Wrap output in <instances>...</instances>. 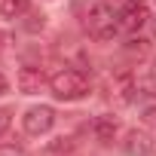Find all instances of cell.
Here are the masks:
<instances>
[{"instance_id":"6da1fadb","label":"cell","mask_w":156,"mask_h":156,"mask_svg":"<svg viewBox=\"0 0 156 156\" xmlns=\"http://www.w3.org/2000/svg\"><path fill=\"white\" fill-rule=\"evenodd\" d=\"M49 89L58 101H80L89 95V80L83 70H73V67H64L58 73L49 76Z\"/></svg>"},{"instance_id":"7a4b0ae2","label":"cell","mask_w":156,"mask_h":156,"mask_svg":"<svg viewBox=\"0 0 156 156\" xmlns=\"http://www.w3.org/2000/svg\"><path fill=\"white\" fill-rule=\"evenodd\" d=\"M83 25H86L89 37H95V40H113L116 31H119V12H113V6L101 0V3L89 6V12L83 16Z\"/></svg>"},{"instance_id":"3957f363","label":"cell","mask_w":156,"mask_h":156,"mask_svg":"<svg viewBox=\"0 0 156 156\" xmlns=\"http://www.w3.org/2000/svg\"><path fill=\"white\" fill-rule=\"evenodd\" d=\"M22 126H25L28 135H46V132H52V126H55V110H52L49 104H34V107L25 110Z\"/></svg>"},{"instance_id":"277c9868","label":"cell","mask_w":156,"mask_h":156,"mask_svg":"<svg viewBox=\"0 0 156 156\" xmlns=\"http://www.w3.org/2000/svg\"><path fill=\"white\" fill-rule=\"evenodd\" d=\"M147 19H150V12H147L144 0H126L122 9H119V28L122 31H138L147 25Z\"/></svg>"},{"instance_id":"5b68a950","label":"cell","mask_w":156,"mask_h":156,"mask_svg":"<svg viewBox=\"0 0 156 156\" xmlns=\"http://www.w3.org/2000/svg\"><path fill=\"white\" fill-rule=\"evenodd\" d=\"M153 138L144 132V129H132L126 132V141H122V153L126 156H150L153 153Z\"/></svg>"},{"instance_id":"8992f818","label":"cell","mask_w":156,"mask_h":156,"mask_svg":"<svg viewBox=\"0 0 156 156\" xmlns=\"http://www.w3.org/2000/svg\"><path fill=\"white\" fill-rule=\"evenodd\" d=\"M16 83H19V92L22 95H37L49 80H46V73L40 67H22L19 76H16Z\"/></svg>"},{"instance_id":"52a82bcc","label":"cell","mask_w":156,"mask_h":156,"mask_svg":"<svg viewBox=\"0 0 156 156\" xmlns=\"http://www.w3.org/2000/svg\"><path fill=\"white\" fill-rule=\"evenodd\" d=\"M116 132H119V122H116V116H95V122H92V135H95L98 141L110 144V141L116 138Z\"/></svg>"},{"instance_id":"ba28073f","label":"cell","mask_w":156,"mask_h":156,"mask_svg":"<svg viewBox=\"0 0 156 156\" xmlns=\"http://www.w3.org/2000/svg\"><path fill=\"white\" fill-rule=\"evenodd\" d=\"M31 9V0H0V16L3 19H19Z\"/></svg>"},{"instance_id":"9c48e42d","label":"cell","mask_w":156,"mask_h":156,"mask_svg":"<svg viewBox=\"0 0 156 156\" xmlns=\"http://www.w3.org/2000/svg\"><path fill=\"white\" fill-rule=\"evenodd\" d=\"M132 92H135L132 76H129V73L116 76V83H113V95H116V101H119V104H129V101H132Z\"/></svg>"},{"instance_id":"30bf717a","label":"cell","mask_w":156,"mask_h":156,"mask_svg":"<svg viewBox=\"0 0 156 156\" xmlns=\"http://www.w3.org/2000/svg\"><path fill=\"white\" fill-rule=\"evenodd\" d=\"M0 156H28L22 147H16V144H3L0 147Z\"/></svg>"},{"instance_id":"8fae6325","label":"cell","mask_w":156,"mask_h":156,"mask_svg":"<svg viewBox=\"0 0 156 156\" xmlns=\"http://www.w3.org/2000/svg\"><path fill=\"white\" fill-rule=\"evenodd\" d=\"M9 129V110H3V107H0V135H3Z\"/></svg>"},{"instance_id":"7c38bea8","label":"cell","mask_w":156,"mask_h":156,"mask_svg":"<svg viewBox=\"0 0 156 156\" xmlns=\"http://www.w3.org/2000/svg\"><path fill=\"white\" fill-rule=\"evenodd\" d=\"M144 119L156 126V107H144Z\"/></svg>"},{"instance_id":"4fadbf2b","label":"cell","mask_w":156,"mask_h":156,"mask_svg":"<svg viewBox=\"0 0 156 156\" xmlns=\"http://www.w3.org/2000/svg\"><path fill=\"white\" fill-rule=\"evenodd\" d=\"M150 89H153V95H156V61H153V67H150Z\"/></svg>"},{"instance_id":"5bb4252c","label":"cell","mask_w":156,"mask_h":156,"mask_svg":"<svg viewBox=\"0 0 156 156\" xmlns=\"http://www.w3.org/2000/svg\"><path fill=\"white\" fill-rule=\"evenodd\" d=\"M6 89H9V83H6V76H3V73H0V95H3Z\"/></svg>"}]
</instances>
